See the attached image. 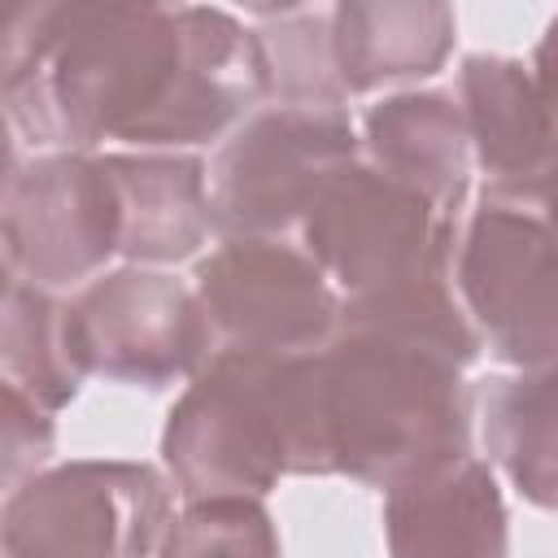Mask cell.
<instances>
[{"instance_id":"1","label":"cell","mask_w":558,"mask_h":558,"mask_svg":"<svg viewBox=\"0 0 558 558\" xmlns=\"http://www.w3.org/2000/svg\"><path fill=\"white\" fill-rule=\"evenodd\" d=\"M0 92L35 148L201 144L262 92L253 31L205 4L39 0L4 31Z\"/></svg>"},{"instance_id":"2","label":"cell","mask_w":558,"mask_h":558,"mask_svg":"<svg viewBox=\"0 0 558 558\" xmlns=\"http://www.w3.org/2000/svg\"><path fill=\"white\" fill-rule=\"evenodd\" d=\"M453 279L344 296L336 336L314 349L327 475L392 488L471 453L462 366L480 357Z\"/></svg>"},{"instance_id":"3","label":"cell","mask_w":558,"mask_h":558,"mask_svg":"<svg viewBox=\"0 0 558 558\" xmlns=\"http://www.w3.org/2000/svg\"><path fill=\"white\" fill-rule=\"evenodd\" d=\"M161 458L187 501L262 497L279 475H327L314 353L214 349L166 418Z\"/></svg>"},{"instance_id":"4","label":"cell","mask_w":558,"mask_h":558,"mask_svg":"<svg viewBox=\"0 0 558 558\" xmlns=\"http://www.w3.org/2000/svg\"><path fill=\"white\" fill-rule=\"evenodd\" d=\"M453 292L480 344L519 371L558 362V222L527 183H488L458 231Z\"/></svg>"},{"instance_id":"5","label":"cell","mask_w":558,"mask_h":558,"mask_svg":"<svg viewBox=\"0 0 558 558\" xmlns=\"http://www.w3.org/2000/svg\"><path fill=\"white\" fill-rule=\"evenodd\" d=\"M301 231L305 253L336 288H344V296H371L405 283L453 279L462 227L418 187L371 161H353L327 183Z\"/></svg>"},{"instance_id":"6","label":"cell","mask_w":558,"mask_h":558,"mask_svg":"<svg viewBox=\"0 0 558 558\" xmlns=\"http://www.w3.org/2000/svg\"><path fill=\"white\" fill-rule=\"evenodd\" d=\"M357 131L336 105H270L248 113L209 166L214 227L275 235L305 222L327 183L357 161Z\"/></svg>"},{"instance_id":"7","label":"cell","mask_w":558,"mask_h":558,"mask_svg":"<svg viewBox=\"0 0 558 558\" xmlns=\"http://www.w3.org/2000/svg\"><path fill=\"white\" fill-rule=\"evenodd\" d=\"M170 488L144 462H61L4 501V558H144L166 541Z\"/></svg>"},{"instance_id":"8","label":"cell","mask_w":558,"mask_h":558,"mask_svg":"<svg viewBox=\"0 0 558 558\" xmlns=\"http://www.w3.org/2000/svg\"><path fill=\"white\" fill-rule=\"evenodd\" d=\"M196 301L218 349L314 353L340 323V296L318 262L270 235H231L201 257Z\"/></svg>"},{"instance_id":"9","label":"cell","mask_w":558,"mask_h":558,"mask_svg":"<svg viewBox=\"0 0 558 558\" xmlns=\"http://www.w3.org/2000/svg\"><path fill=\"white\" fill-rule=\"evenodd\" d=\"M122 240L118 187L105 157L48 153L9 166L4 266L31 288H65L96 275Z\"/></svg>"},{"instance_id":"10","label":"cell","mask_w":558,"mask_h":558,"mask_svg":"<svg viewBox=\"0 0 558 558\" xmlns=\"http://www.w3.org/2000/svg\"><path fill=\"white\" fill-rule=\"evenodd\" d=\"M70 327L83 366L118 384L166 388L214 357V331L196 288L161 270L126 266L92 279L70 301Z\"/></svg>"},{"instance_id":"11","label":"cell","mask_w":558,"mask_h":558,"mask_svg":"<svg viewBox=\"0 0 558 558\" xmlns=\"http://www.w3.org/2000/svg\"><path fill=\"white\" fill-rule=\"evenodd\" d=\"M388 558H506V501L480 458H453L384 497Z\"/></svg>"},{"instance_id":"12","label":"cell","mask_w":558,"mask_h":558,"mask_svg":"<svg viewBox=\"0 0 558 558\" xmlns=\"http://www.w3.org/2000/svg\"><path fill=\"white\" fill-rule=\"evenodd\" d=\"M366 161L418 187L458 218L471 183V135L462 105L449 92H397L362 118Z\"/></svg>"},{"instance_id":"13","label":"cell","mask_w":558,"mask_h":558,"mask_svg":"<svg viewBox=\"0 0 558 558\" xmlns=\"http://www.w3.org/2000/svg\"><path fill=\"white\" fill-rule=\"evenodd\" d=\"M453 9L440 0H344L331 9V57L344 96L427 78L453 48Z\"/></svg>"},{"instance_id":"14","label":"cell","mask_w":558,"mask_h":558,"mask_svg":"<svg viewBox=\"0 0 558 558\" xmlns=\"http://www.w3.org/2000/svg\"><path fill=\"white\" fill-rule=\"evenodd\" d=\"M105 170L118 187L122 240L118 253L131 262H183L209 227L214 205L205 166L187 153H109Z\"/></svg>"},{"instance_id":"15","label":"cell","mask_w":558,"mask_h":558,"mask_svg":"<svg viewBox=\"0 0 558 558\" xmlns=\"http://www.w3.org/2000/svg\"><path fill=\"white\" fill-rule=\"evenodd\" d=\"M458 105L471 153L493 183H523L558 166V135L532 74L510 57L475 52L458 70Z\"/></svg>"},{"instance_id":"16","label":"cell","mask_w":558,"mask_h":558,"mask_svg":"<svg viewBox=\"0 0 558 558\" xmlns=\"http://www.w3.org/2000/svg\"><path fill=\"white\" fill-rule=\"evenodd\" d=\"M484 449L541 510H558V362L488 375L475 392Z\"/></svg>"},{"instance_id":"17","label":"cell","mask_w":558,"mask_h":558,"mask_svg":"<svg viewBox=\"0 0 558 558\" xmlns=\"http://www.w3.org/2000/svg\"><path fill=\"white\" fill-rule=\"evenodd\" d=\"M4 384L26 392L39 410H61L74 401L87 366L74 344L70 305L31 288L22 279L4 283V340H0Z\"/></svg>"},{"instance_id":"18","label":"cell","mask_w":558,"mask_h":558,"mask_svg":"<svg viewBox=\"0 0 558 558\" xmlns=\"http://www.w3.org/2000/svg\"><path fill=\"white\" fill-rule=\"evenodd\" d=\"M262 92L279 105H336L344 100L331 57V9H283L253 31Z\"/></svg>"},{"instance_id":"19","label":"cell","mask_w":558,"mask_h":558,"mask_svg":"<svg viewBox=\"0 0 558 558\" xmlns=\"http://www.w3.org/2000/svg\"><path fill=\"white\" fill-rule=\"evenodd\" d=\"M161 558H279V536L257 497H205L166 527Z\"/></svg>"},{"instance_id":"20","label":"cell","mask_w":558,"mask_h":558,"mask_svg":"<svg viewBox=\"0 0 558 558\" xmlns=\"http://www.w3.org/2000/svg\"><path fill=\"white\" fill-rule=\"evenodd\" d=\"M52 453V418L39 410L26 392L4 384V484L9 493L22 484V475H39L35 466Z\"/></svg>"},{"instance_id":"21","label":"cell","mask_w":558,"mask_h":558,"mask_svg":"<svg viewBox=\"0 0 558 558\" xmlns=\"http://www.w3.org/2000/svg\"><path fill=\"white\" fill-rule=\"evenodd\" d=\"M527 74H532L536 96H541V105L549 113V126L558 135V17L545 26V35H541V44L532 52V70Z\"/></svg>"},{"instance_id":"22","label":"cell","mask_w":558,"mask_h":558,"mask_svg":"<svg viewBox=\"0 0 558 558\" xmlns=\"http://www.w3.org/2000/svg\"><path fill=\"white\" fill-rule=\"evenodd\" d=\"M527 187H532V196L541 201V209L558 222V166H549L545 174H536V179H523Z\"/></svg>"}]
</instances>
